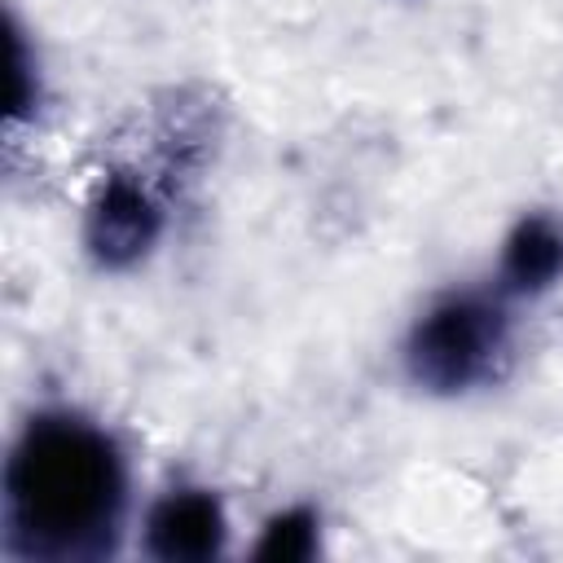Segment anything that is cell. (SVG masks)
Listing matches in <instances>:
<instances>
[{
    "label": "cell",
    "mask_w": 563,
    "mask_h": 563,
    "mask_svg": "<svg viewBox=\"0 0 563 563\" xmlns=\"http://www.w3.org/2000/svg\"><path fill=\"white\" fill-rule=\"evenodd\" d=\"M132 466L110 427L70 409H35L4 457L0 545L18 563H101L119 554Z\"/></svg>",
    "instance_id": "cell-1"
},
{
    "label": "cell",
    "mask_w": 563,
    "mask_h": 563,
    "mask_svg": "<svg viewBox=\"0 0 563 563\" xmlns=\"http://www.w3.org/2000/svg\"><path fill=\"white\" fill-rule=\"evenodd\" d=\"M229 545V510L211 488H167L141 523V550L158 563H211Z\"/></svg>",
    "instance_id": "cell-4"
},
{
    "label": "cell",
    "mask_w": 563,
    "mask_h": 563,
    "mask_svg": "<svg viewBox=\"0 0 563 563\" xmlns=\"http://www.w3.org/2000/svg\"><path fill=\"white\" fill-rule=\"evenodd\" d=\"M163 238V202L136 172H110L84 216V246L97 268L123 273L141 264Z\"/></svg>",
    "instance_id": "cell-3"
},
{
    "label": "cell",
    "mask_w": 563,
    "mask_h": 563,
    "mask_svg": "<svg viewBox=\"0 0 563 563\" xmlns=\"http://www.w3.org/2000/svg\"><path fill=\"white\" fill-rule=\"evenodd\" d=\"M321 550V515L312 506H286L264 519L251 559L260 563H303Z\"/></svg>",
    "instance_id": "cell-6"
},
{
    "label": "cell",
    "mask_w": 563,
    "mask_h": 563,
    "mask_svg": "<svg viewBox=\"0 0 563 563\" xmlns=\"http://www.w3.org/2000/svg\"><path fill=\"white\" fill-rule=\"evenodd\" d=\"M515 352L501 290H449L405 334V374L427 396H466L497 383Z\"/></svg>",
    "instance_id": "cell-2"
},
{
    "label": "cell",
    "mask_w": 563,
    "mask_h": 563,
    "mask_svg": "<svg viewBox=\"0 0 563 563\" xmlns=\"http://www.w3.org/2000/svg\"><path fill=\"white\" fill-rule=\"evenodd\" d=\"M563 282V224L545 211L523 216L497 260V290L506 299H537Z\"/></svg>",
    "instance_id": "cell-5"
}]
</instances>
